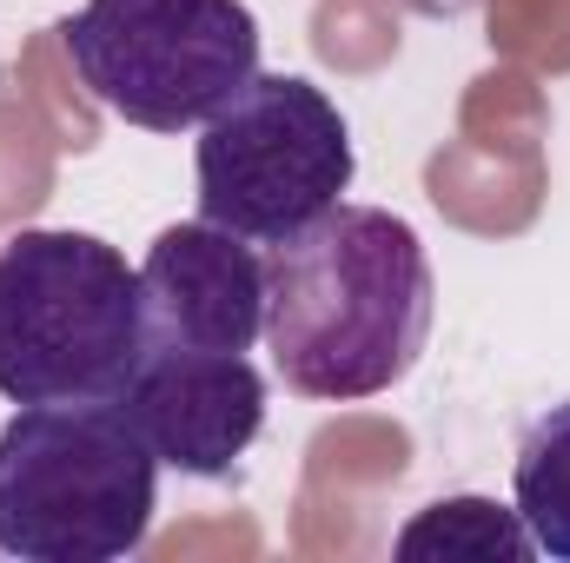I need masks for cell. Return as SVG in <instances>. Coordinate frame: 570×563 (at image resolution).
Listing matches in <instances>:
<instances>
[{"mask_svg": "<svg viewBox=\"0 0 570 563\" xmlns=\"http://www.w3.org/2000/svg\"><path fill=\"white\" fill-rule=\"evenodd\" d=\"M518 517L538 551L570 563V398L551 405L518 444Z\"/></svg>", "mask_w": 570, "mask_h": 563, "instance_id": "cell-11", "label": "cell"}, {"mask_svg": "<svg viewBox=\"0 0 570 563\" xmlns=\"http://www.w3.org/2000/svg\"><path fill=\"white\" fill-rule=\"evenodd\" d=\"M458 134L498 152H544L551 134V100L524 67H491L464 87L458 100Z\"/></svg>", "mask_w": 570, "mask_h": 563, "instance_id": "cell-13", "label": "cell"}, {"mask_svg": "<svg viewBox=\"0 0 570 563\" xmlns=\"http://www.w3.org/2000/svg\"><path fill=\"white\" fill-rule=\"evenodd\" d=\"M544 152H498L478 140H444L425 159V199L478 239H518L544 213Z\"/></svg>", "mask_w": 570, "mask_h": 563, "instance_id": "cell-8", "label": "cell"}, {"mask_svg": "<svg viewBox=\"0 0 570 563\" xmlns=\"http://www.w3.org/2000/svg\"><path fill=\"white\" fill-rule=\"evenodd\" d=\"M431 338V259L379 206H332L266 259V345L298 398L392 392Z\"/></svg>", "mask_w": 570, "mask_h": 563, "instance_id": "cell-1", "label": "cell"}, {"mask_svg": "<svg viewBox=\"0 0 570 563\" xmlns=\"http://www.w3.org/2000/svg\"><path fill=\"white\" fill-rule=\"evenodd\" d=\"M531 551H538V537L524 531V517L491 504V497L425 504L392 537V557L399 563H524Z\"/></svg>", "mask_w": 570, "mask_h": 563, "instance_id": "cell-9", "label": "cell"}, {"mask_svg": "<svg viewBox=\"0 0 570 563\" xmlns=\"http://www.w3.org/2000/svg\"><path fill=\"white\" fill-rule=\"evenodd\" d=\"M491 47L524 73H570V0H484Z\"/></svg>", "mask_w": 570, "mask_h": 563, "instance_id": "cell-16", "label": "cell"}, {"mask_svg": "<svg viewBox=\"0 0 570 563\" xmlns=\"http://www.w3.org/2000/svg\"><path fill=\"white\" fill-rule=\"evenodd\" d=\"M352 186V134L298 73H253L199 134V213L239 239L279 246L325 219Z\"/></svg>", "mask_w": 570, "mask_h": 563, "instance_id": "cell-5", "label": "cell"}, {"mask_svg": "<svg viewBox=\"0 0 570 563\" xmlns=\"http://www.w3.org/2000/svg\"><path fill=\"white\" fill-rule=\"evenodd\" d=\"M140 273L94 233H13L0 246V392L13 405L120 398L146 358Z\"/></svg>", "mask_w": 570, "mask_h": 563, "instance_id": "cell-3", "label": "cell"}, {"mask_svg": "<svg viewBox=\"0 0 570 563\" xmlns=\"http://www.w3.org/2000/svg\"><path fill=\"white\" fill-rule=\"evenodd\" d=\"M73 53L60 40V27L33 33L13 60V100H27L40 113V127L53 134V146H73V152H94L100 146V113H94V93L73 87Z\"/></svg>", "mask_w": 570, "mask_h": 563, "instance_id": "cell-12", "label": "cell"}, {"mask_svg": "<svg viewBox=\"0 0 570 563\" xmlns=\"http://www.w3.org/2000/svg\"><path fill=\"white\" fill-rule=\"evenodd\" d=\"M292 544H298L305 557H365V551H379L372 497L305 484L298 504H292Z\"/></svg>", "mask_w": 570, "mask_h": 563, "instance_id": "cell-17", "label": "cell"}, {"mask_svg": "<svg viewBox=\"0 0 570 563\" xmlns=\"http://www.w3.org/2000/svg\"><path fill=\"white\" fill-rule=\"evenodd\" d=\"M219 551V544H233V551H259V537H253V524H213V531H173L166 544H159V557H193V551Z\"/></svg>", "mask_w": 570, "mask_h": 563, "instance_id": "cell-18", "label": "cell"}, {"mask_svg": "<svg viewBox=\"0 0 570 563\" xmlns=\"http://www.w3.org/2000/svg\"><path fill=\"white\" fill-rule=\"evenodd\" d=\"M80 87L146 134L206 127L259 73L246 0H87L60 20Z\"/></svg>", "mask_w": 570, "mask_h": 563, "instance_id": "cell-4", "label": "cell"}, {"mask_svg": "<svg viewBox=\"0 0 570 563\" xmlns=\"http://www.w3.org/2000/svg\"><path fill=\"white\" fill-rule=\"evenodd\" d=\"M120 412L140 424L159 464L186 477H226L266 424V378L246 365V352L146 338V358L120 392Z\"/></svg>", "mask_w": 570, "mask_h": 563, "instance_id": "cell-6", "label": "cell"}, {"mask_svg": "<svg viewBox=\"0 0 570 563\" xmlns=\"http://www.w3.org/2000/svg\"><path fill=\"white\" fill-rule=\"evenodd\" d=\"M312 53L332 73H379L399 53V13L392 0H312Z\"/></svg>", "mask_w": 570, "mask_h": 563, "instance_id": "cell-14", "label": "cell"}, {"mask_svg": "<svg viewBox=\"0 0 570 563\" xmlns=\"http://www.w3.org/2000/svg\"><path fill=\"white\" fill-rule=\"evenodd\" d=\"M140 292L153 338L173 345L246 352L266 332V259L213 219L166 226L140 266Z\"/></svg>", "mask_w": 570, "mask_h": 563, "instance_id": "cell-7", "label": "cell"}, {"mask_svg": "<svg viewBox=\"0 0 570 563\" xmlns=\"http://www.w3.org/2000/svg\"><path fill=\"white\" fill-rule=\"evenodd\" d=\"M159 497V451L120 398L20 405L0 431V551L20 563L134 557Z\"/></svg>", "mask_w": 570, "mask_h": 563, "instance_id": "cell-2", "label": "cell"}, {"mask_svg": "<svg viewBox=\"0 0 570 563\" xmlns=\"http://www.w3.org/2000/svg\"><path fill=\"white\" fill-rule=\"evenodd\" d=\"M392 7H412V13H425V20H458V13H471L478 0H392Z\"/></svg>", "mask_w": 570, "mask_h": 563, "instance_id": "cell-19", "label": "cell"}, {"mask_svg": "<svg viewBox=\"0 0 570 563\" xmlns=\"http://www.w3.org/2000/svg\"><path fill=\"white\" fill-rule=\"evenodd\" d=\"M53 134L40 127V113L27 100H0V226L33 219L53 199Z\"/></svg>", "mask_w": 570, "mask_h": 563, "instance_id": "cell-15", "label": "cell"}, {"mask_svg": "<svg viewBox=\"0 0 570 563\" xmlns=\"http://www.w3.org/2000/svg\"><path fill=\"white\" fill-rule=\"evenodd\" d=\"M405 471H412V437L392 418H338L312 431V444H305V484H325V491L379 497Z\"/></svg>", "mask_w": 570, "mask_h": 563, "instance_id": "cell-10", "label": "cell"}]
</instances>
